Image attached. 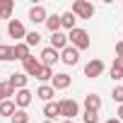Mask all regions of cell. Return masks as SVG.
<instances>
[{
    "instance_id": "30bf717a",
    "label": "cell",
    "mask_w": 123,
    "mask_h": 123,
    "mask_svg": "<svg viewBox=\"0 0 123 123\" xmlns=\"http://www.w3.org/2000/svg\"><path fill=\"white\" fill-rule=\"evenodd\" d=\"M7 34H10V39H24V36H27V29H24V24H22L19 19H10Z\"/></svg>"
},
{
    "instance_id": "484cf974",
    "label": "cell",
    "mask_w": 123,
    "mask_h": 123,
    "mask_svg": "<svg viewBox=\"0 0 123 123\" xmlns=\"http://www.w3.org/2000/svg\"><path fill=\"white\" fill-rule=\"evenodd\" d=\"M12 123H29V113L22 111V109H17V111L12 113Z\"/></svg>"
},
{
    "instance_id": "8fae6325",
    "label": "cell",
    "mask_w": 123,
    "mask_h": 123,
    "mask_svg": "<svg viewBox=\"0 0 123 123\" xmlns=\"http://www.w3.org/2000/svg\"><path fill=\"white\" fill-rule=\"evenodd\" d=\"M27 82H29V77L24 75V73H12L10 77H7V85L17 92V89H27Z\"/></svg>"
},
{
    "instance_id": "83f0119b",
    "label": "cell",
    "mask_w": 123,
    "mask_h": 123,
    "mask_svg": "<svg viewBox=\"0 0 123 123\" xmlns=\"http://www.w3.org/2000/svg\"><path fill=\"white\" fill-rule=\"evenodd\" d=\"M111 99H113L116 104H123V85L113 87V92H111Z\"/></svg>"
},
{
    "instance_id": "f1b7e54d",
    "label": "cell",
    "mask_w": 123,
    "mask_h": 123,
    "mask_svg": "<svg viewBox=\"0 0 123 123\" xmlns=\"http://www.w3.org/2000/svg\"><path fill=\"white\" fill-rule=\"evenodd\" d=\"M116 58H123V39L116 43Z\"/></svg>"
},
{
    "instance_id": "d6a6232c",
    "label": "cell",
    "mask_w": 123,
    "mask_h": 123,
    "mask_svg": "<svg viewBox=\"0 0 123 123\" xmlns=\"http://www.w3.org/2000/svg\"><path fill=\"white\" fill-rule=\"evenodd\" d=\"M63 123H75V121H63Z\"/></svg>"
},
{
    "instance_id": "5b68a950",
    "label": "cell",
    "mask_w": 123,
    "mask_h": 123,
    "mask_svg": "<svg viewBox=\"0 0 123 123\" xmlns=\"http://www.w3.org/2000/svg\"><path fill=\"white\" fill-rule=\"evenodd\" d=\"M58 60H60V53H58L55 48H51V46H46V48L41 51V55H39V63L46 65V68H53Z\"/></svg>"
},
{
    "instance_id": "9c48e42d",
    "label": "cell",
    "mask_w": 123,
    "mask_h": 123,
    "mask_svg": "<svg viewBox=\"0 0 123 123\" xmlns=\"http://www.w3.org/2000/svg\"><path fill=\"white\" fill-rule=\"evenodd\" d=\"M22 65H24V75H27V77H36L39 70H41L39 58H34V55H29L27 60H22Z\"/></svg>"
},
{
    "instance_id": "e0dca14e",
    "label": "cell",
    "mask_w": 123,
    "mask_h": 123,
    "mask_svg": "<svg viewBox=\"0 0 123 123\" xmlns=\"http://www.w3.org/2000/svg\"><path fill=\"white\" fill-rule=\"evenodd\" d=\"M75 22H77V17H75L73 12H63V15H60V29L73 31V29H75Z\"/></svg>"
},
{
    "instance_id": "4316f807",
    "label": "cell",
    "mask_w": 123,
    "mask_h": 123,
    "mask_svg": "<svg viewBox=\"0 0 123 123\" xmlns=\"http://www.w3.org/2000/svg\"><path fill=\"white\" fill-rule=\"evenodd\" d=\"M0 60H12V46H7V43H0Z\"/></svg>"
},
{
    "instance_id": "9a60e30c",
    "label": "cell",
    "mask_w": 123,
    "mask_h": 123,
    "mask_svg": "<svg viewBox=\"0 0 123 123\" xmlns=\"http://www.w3.org/2000/svg\"><path fill=\"white\" fill-rule=\"evenodd\" d=\"M43 116H46V121H55V118L60 116L58 101H46V104H43Z\"/></svg>"
},
{
    "instance_id": "ffe728a7",
    "label": "cell",
    "mask_w": 123,
    "mask_h": 123,
    "mask_svg": "<svg viewBox=\"0 0 123 123\" xmlns=\"http://www.w3.org/2000/svg\"><path fill=\"white\" fill-rule=\"evenodd\" d=\"M85 109L99 111V109H101V97H99V94H87V97H85Z\"/></svg>"
},
{
    "instance_id": "277c9868",
    "label": "cell",
    "mask_w": 123,
    "mask_h": 123,
    "mask_svg": "<svg viewBox=\"0 0 123 123\" xmlns=\"http://www.w3.org/2000/svg\"><path fill=\"white\" fill-rule=\"evenodd\" d=\"M104 70H106V65H104V60H99V58H92V60L85 63V77H89V80L101 77Z\"/></svg>"
},
{
    "instance_id": "603a6c76",
    "label": "cell",
    "mask_w": 123,
    "mask_h": 123,
    "mask_svg": "<svg viewBox=\"0 0 123 123\" xmlns=\"http://www.w3.org/2000/svg\"><path fill=\"white\" fill-rule=\"evenodd\" d=\"M36 80H39L41 85H46V82H51V80H53V68H46V65H41V70H39V75H36Z\"/></svg>"
},
{
    "instance_id": "8992f818",
    "label": "cell",
    "mask_w": 123,
    "mask_h": 123,
    "mask_svg": "<svg viewBox=\"0 0 123 123\" xmlns=\"http://www.w3.org/2000/svg\"><path fill=\"white\" fill-rule=\"evenodd\" d=\"M12 101H15V106H17V109L27 111V106L34 101V94H31L29 89H17V92H15V97H12Z\"/></svg>"
},
{
    "instance_id": "44dd1931",
    "label": "cell",
    "mask_w": 123,
    "mask_h": 123,
    "mask_svg": "<svg viewBox=\"0 0 123 123\" xmlns=\"http://www.w3.org/2000/svg\"><path fill=\"white\" fill-rule=\"evenodd\" d=\"M111 80H123V58H113V63H111Z\"/></svg>"
},
{
    "instance_id": "7402d4cb",
    "label": "cell",
    "mask_w": 123,
    "mask_h": 123,
    "mask_svg": "<svg viewBox=\"0 0 123 123\" xmlns=\"http://www.w3.org/2000/svg\"><path fill=\"white\" fill-rule=\"evenodd\" d=\"M43 24H46V29H48L51 34H55V31H60V15H48Z\"/></svg>"
},
{
    "instance_id": "3957f363",
    "label": "cell",
    "mask_w": 123,
    "mask_h": 123,
    "mask_svg": "<svg viewBox=\"0 0 123 123\" xmlns=\"http://www.w3.org/2000/svg\"><path fill=\"white\" fill-rule=\"evenodd\" d=\"M70 12H73L75 17H80V19H92V17H94V5L87 3V0H75Z\"/></svg>"
},
{
    "instance_id": "d6986e66",
    "label": "cell",
    "mask_w": 123,
    "mask_h": 123,
    "mask_svg": "<svg viewBox=\"0 0 123 123\" xmlns=\"http://www.w3.org/2000/svg\"><path fill=\"white\" fill-rule=\"evenodd\" d=\"M15 12V3L12 0H0V19H10Z\"/></svg>"
},
{
    "instance_id": "4fadbf2b",
    "label": "cell",
    "mask_w": 123,
    "mask_h": 123,
    "mask_svg": "<svg viewBox=\"0 0 123 123\" xmlns=\"http://www.w3.org/2000/svg\"><path fill=\"white\" fill-rule=\"evenodd\" d=\"M31 53H29V46L24 43V41H19V43H15L12 46V60H27Z\"/></svg>"
},
{
    "instance_id": "52a82bcc",
    "label": "cell",
    "mask_w": 123,
    "mask_h": 123,
    "mask_svg": "<svg viewBox=\"0 0 123 123\" xmlns=\"http://www.w3.org/2000/svg\"><path fill=\"white\" fill-rule=\"evenodd\" d=\"M60 63H65V65H77L80 63V51L73 48V46H65L63 51H60Z\"/></svg>"
},
{
    "instance_id": "1f68e13d",
    "label": "cell",
    "mask_w": 123,
    "mask_h": 123,
    "mask_svg": "<svg viewBox=\"0 0 123 123\" xmlns=\"http://www.w3.org/2000/svg\"><path fill=\"white\" fill-rule=\"evenodd\" d=\"M104 123H121L118 118H109V121H104Z\"/></svg>"
},
{
    "instance_id": "5bb4252c",
    "label": "cell",
    "mask_w": 123,
    "mask_h": 123,
    "mask_svg": "<svg viewBox=\"0 0 123 123\" xmlns=\"http://www.w3.org/2000/svg\"><path fill=\"white\" fill-rule=\"evenodd\" d=\"M65 46H68V34H63V31H55V34H51V48H55V51L60 53Z\"/></svg>"
},
{
    "instance_id": "f546056e",
    "label": "cell",
    "mask_w": 123,
    "mask_h": 123,
    "mask_svg": "<svg viewBox=\"0 0 123 123\" xmlns=\"http://www.w3.org/2000/svg\"><path fill=\"white\" fill-rule=\"evenodd\" d=\"M116 118L123 123V104H118V111H116Z\"/></svg>"
},
{
    "instance_id": "836d02e7",
    "label": "cell",
    "mask_w": 123,
    "mask_h": 123,
    "mask_svg": "<svg viewBox=\"0 0 123 123\" xmlns=\"http://www.w3.org/2000/svg\"><path fill=\"white\" fill-rule=\"evenodd\" d=\"M43 123H53V121H43Z\"/></svg>"
},
{
    "instance_id": "ac0fdd59",
    "label": "cell",
    "mask_w": 123,
    "mask_h": 123,
    "mask_svg": "<svg viewBox=\"0 0 123 123\" xmlns=\"http://www.w3.org/2000/svg\"><path fill=\"white\" fill-rule=\"evenodd\" d=\"M17 111V106H15V101L12 99H5V101H0V116L3 118H12V113Z\"/></svg>"
},
{
    "instance_id": "d4e9b609",
    "label": "cell",
    "mask_w": 123,
    "mask_h": 123,
    "mask_svg": "<svg viewBox=\"0 0 123 123\" xmlns=\"http://www.w3.org/2000/svg\"><path fill=\"white\" fill-rule=\"evenodd\" d=\"M82 121H85V123H99V111H89V109H85Z\"/></svg>"
},
{
    "instance_id": "7c38bea8",
    "label": "cell",
    "mask_w": 123,
    "mask_h": 123,
    "mask_svg": "<svg viewBox=\"0 0 123 123\" xmlns=\"http://www.w3.org/2000/svg\"><path fill=\"white\" fill-rule=\"evenodd\" d=\"M46 17H48V12H46V7H43V5H34V7L29 10V19H31L34 24H43V22H46Z\"/></svg>"
},
{
    "instance_id": "ba28073f",
    "label": "cell",
    "mask_w": 123,
    "mask_h": 123,
    "mask_svg": "<svg viewBox=\"0 0 123 123\" xmlns=\"http://www.w3.org/2000/svg\"><path fill=\"white\" fill-rule=\"evenodd\" d=\"M73 85V77L68 73H53V80H51V87L58 92V89H68Z\"/></svg>"
},
{
    "instance_id": "4dcf8cb0",
    "label": "cell",
    "mask_w": 123,
    "mask_h": 123,
    "mask_svg": "<svg viewBox=\"0 0 123 123\" xmlns=\"http://www.w3.org/2000/svg\"><path fill=\"white\" fill-rule=\"evenodd\" d=\"M0 101H5V94H3V82H0Z\"/></svg>"
},
{
    "instance_id": "6da1fadb",
    "label": "cell",
    "mask_w": 123,
    "mask_h": 123,
    "mask_svg": "<svg viewBox=\"0 0 123 123\" xmlns=\"http://www.w3.org/2000/svg\"><path fill=\"white\" fill-rule=\"evenodd\" d=\"M89 43H92V39H89V31L87 29L75 27L73 31H68V46H73L77 51H85V48H89Z\"/></svg>"
},
{
    "instance_id": "cb8c5ba5",
    "label": "cell",
    "mask_w": 123,
    "mask_h": 123,
    "mask_svg": "<svg viewBox=\"0 0 123 123\" xmlns=\"http://www.w3.org/2000/svg\"><path fill=\"white\" fill-rule=\"evenodd\" d=\"M24 43H27L29 48H31V46H39V43H41V34H39V31H27Z\"/></svg>"
},
{
    "instance_id": "7a4b0ae2",
    "label": "cell",
    "mask_w": 123,
    "mask_h": 123,
    "mask_svg": "<svg viewBox=\"0 0 123 123\" xmlns=\"http://www.w3.org/2000/svg\"><path fill=\"white\" fill-rule=\"evenodd\" d=\"M58 111L63 116V121H75V116H80V104L75 99H60L58 101Z\"/></svg>"
},
{
    "instance_id": "2e32d148",
    "label": "cell",
    "mask_w": 123,
    "mask_h": 123,
    "mask_svg": "<svg viewBox=\"0 0 123 123\" xmlns=\"http://www.w3.org/2000/svg\"><path fill=\"white\" fill-rule=\"evenodd\" d=\"M36 97H39L41 101H53V97H55V89H53L51 85H41V87L36 89Z\"/></svg>"
}]
</instances>
